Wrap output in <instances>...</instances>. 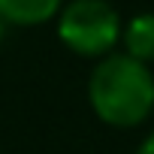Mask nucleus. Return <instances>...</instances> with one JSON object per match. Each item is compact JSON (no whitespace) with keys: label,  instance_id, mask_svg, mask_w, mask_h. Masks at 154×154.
<instances>
[{"label":"nucleus","instance_id":"3","mask_svg":"<svg viewBox=\"0 0 154 154\" xmlns=\"http://www.w3.org/2000/svg\"><path fill=\"white\" fill-rule=\"evenodd\" d=\"M63 0H0V18H3V24L33 27L54 18Z\"/></svg>","mask_w":154,"mask_h":154},{"label":"nucleus","instance_id":"5","mask_svg":"<svg viewBox=\"0 0 154 154\" xmlns=\"http://www.w3.org/2000/svg\"><path fill=\"white\" fill-rule=\"evenodd\" d=\"M136 154H154V133H151V136H148V139L136 148Z\"/></svg>","mask_w":154,"mask_h":154},{"label":"nucleus","instance_id":"2","mask_svg":"<svg viewBox=\"0 0 154 154\" xmlns=\"http://www.w3.org/2000/svg\"><path fill=\"white\" fill-rule=\"evenodd\" d=\"M57 36L82 57H106L121 39V15L109 0H69L57 12Z\"/></svg>","mask_w":154,"mask_h":154},{"label":"nucleus","instance_id":"6","mask_svg":"<svg viewBox=\"0 0 154 154\" xmlns=\"http://www.w3.org/2000/svg\"><path fill=\"white\" fill-rule=\"evenodd\" d=\"M3 27H6V24H3V18H0V39H3Z\"/></svg>","mask_w":154,"mask_h":154},{"label":"nucleus","instance_id":"4","mask_svg":"<svg viewBox=\"0 0 154 154\" xmlns=\"http://www.w3.org/2000/svg\"><path fill=\"white\" fill-rule=\"evenodd\" d=\"M121 42H124L127 57H133L139 63H151L154 60V12L133 15L121 27Z\"/></svg>","mask_w":154,"mask_h":154},{"label":"nucleus","instance_id":"1","mask_svg":"<svg viewBox=\"0 0 154 154\" xmlns=\"http://www.w3.org/2000/svg\"><path fill=\"white\" fill-rule=\"evenodd\" d=\"M88 103L109 127H136L154 109V75L148 63L124 51L106 54L88 79Z\"/></svg>","mask_w":154,"mask_h":154}]
</instances>
